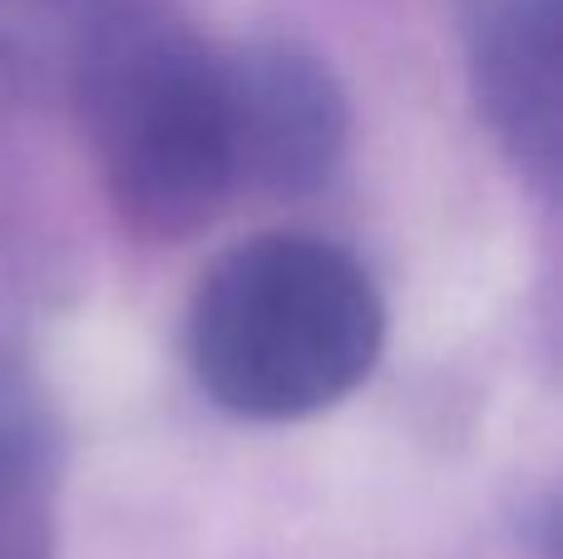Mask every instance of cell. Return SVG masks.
Instances as JSON below:
<instances>
[{"label": "cell", "instance_id": "1", "mask_svg": "<svg viewBox=\"0 0 563 559\" xmlns=\"http://www.w3.org/2000/svg\"><path fill=\"white\" fill-rule=\"evenodd\" d=\"M69 95L99 188L129 233L178 243L238 194L228 59L158 0H85Z\"/></svg>", "mask_w": 563, "mask_h": 559}, {"label": "cell", "instance_id": "2", "mask_svg": "<svg viewBox=\"0 0 563 559\" xmlns=\"http://www.w3.org/2000/svg\"><path fill=\"white\" fill-rule=\"evenodd\" d=\"M386 352L376 277L317 233H257L203 267L184 317L198 392L238 421H307L371 382Z\"/></svg>", "mask_w": 563, "mask_h": 559}, {"label": "cell", "instance_id": "3", "mask_svg": "<svg viewBox=\"0 0 563 559\" xmlns=\"http://www.w3.org/2000/svg\"><path fill=\"white\" fill-rule=\"evenodd\" d=\"M228 59L238 188L311 198L336 178L351 149V99L336 69L291 35H257Z\"/></svg>", "mask_w": 563, "mask_h": 559}, {"label": "cell", "instance_id": "4", "mask_svg": "<svg viewBox=\"0 0 563 559\" xmlns=\"http://www.w3.org/2000/svg\"><path fill=\"white\" fill-rule=\"evenodd\" d=\"M450 20L499 154L554 198L563 174V0H450Z\"/></svg>", "mask_w": 563, "mask_h": 559}, {"label": "cell", "instance_id": "5", "mask_svg": "<svg viewBox=\"0 0 563 559\" xmlns=\"http://www.w3.org/2000/svg\"><path fill=\"white\" fill-rule=\"evenodd\" d=\"M49 402L20 357L0 352V515L15 511L49 465Z\"/></svg>", "mask_w": 563, "mask_h": 559}]
</instances>
